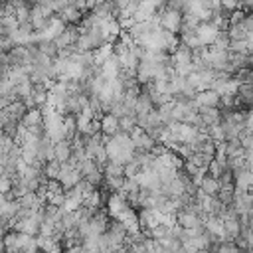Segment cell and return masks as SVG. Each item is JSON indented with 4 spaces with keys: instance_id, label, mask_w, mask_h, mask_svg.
Returning <instances> with one entry per match:
<instances>
[{
    "instance_id": "cell-1",
    "label": "cell",
    "mask_w": 253,
    "mask_h": 253,
    "mask_svg": "<svg viewBox=\"0 0 253 253\" xmlns=\"http://www.w3.org/2000/svg\"><path fill=\"white\" fill-rule=\"evenodd\" d=\"M103 140H105V150H107L109 160H113V162H117L121 166H125L132 158V154L136 150L134 144H132V138H130V134L126 130H119L113 136H105L103 134Z\"/></svg>"
},
{
    "instance_id": "cell-2",
    "label": "cell",
    "mask_w": 253,
    "mask_h": 253,
    "mask_svg": "<svg viewBox=\"0 0 253 253\" xmlns=\"http://www.w3.org/2000/svg\"><path fill=\"white\" fill-rule=\"evenodd\" d=\"M156 16H158V22H160V26L164 30H168L172 34H180L182 22H184V14L180 10H172V8H166L164 6V8H160L156 12Z\"/></svg>"
},
{
    "instance_id": "cell-3",
    "label": "cell",
    "mask_w": 253,
    "mask_h": 253,
    "mask_svg": "<svg viewBox=\"0 0 253 253\" xmlns=\"http://www.w3.org/2000/svg\"><path fill=\"white\" fill-rule=\"evenodd\" d=\"M83 176H81V170H79V166L77 164H73L71 160H67V162H61V168H59V176H57V182L63 186V190H69V188H73L79 180H81Z\"/></svg>"
},
{
    "instance_id": "cell-4",
    "label": "cell",
    "mask_w": 253,
    "mask_h": 253,
    "mask_svg": "<svg viewBox=\"0 0 253 253\" xmlns=\"http://www.w3.org/2000/svg\"><path fill=\"white\" fill-rule=\"evenodd\" d=\"M53 14H55V12H53L49 6L42 4V2H34L32 8H30V22H32L34 30H42Z\"/></svg>"
},
{
    "instance_id": "cell-5",
    "label": "cell",
    "mask_w": 253,
    "mask_h": 253,
    "mask_svg": "<svg viewBox=\"0 0 253 253\" xmlns=\"http://www.w3.org/2000/svg\"><path fill=\"white\" fill-rule=\"evenodd\" d=\"M126 208H130V206H128V200H126V196H125L123 192L113 190V192L107 196V211H109L111 217H117V215L123 213Z\"/></svg>"
},
{
    "instance_id": "cell-6",
    "label": "cell",
    "mask_w": 253,
    "mask_h": 253,
    "mask_svg": "<svg viewBox=\"0 0 253 253\" xmlns=\"http://www.w3.org/2000/svg\"><path fill=\"white\" fill-rule=\"evenodd\" d=\"M217 34H219V28L211 20L198 22V26H196V36H198V40H200L202 45H211L213 40L217 38Z\"/></svg>"
},
{
    "instance_id": "cell-7",
    "label": "cell",
    "mask_w": 253,
    "mask_h": 253,
    "mask_svg": "<svg viewBox=\"0 0 253 253\" xmlns=\"http://www.w3.org/2000/svg\"><path fill=\"white\" fill-rule=\"evenodd\" d=\"M26 111H28V107L20 101V99H16V101H10L4 109H0V115H2V123H6V121H12V123H20L22 121V117L26 115Z\"/></svg>"
},
{
    "instance_id": "cell-8",
    "label": "cell",
    "mask_w": 253,
    "mask_h": 253,
    "mask_svg": "<svg viewBox=\"0 0 253 253\" xmlns=\"http://www.w3.org/2000/svg\"><path fill=\"white\" fill-rule=\"evenodd\" d=\"M128 134H130L132 144H134L136 150H152V148L156 146V142H158V140H154V138H152L142 126H138V125H136Z\"/></svg>"
},
{
    "instance_id": "cell-9",
    "label": "cell",
    "mask_w": 253,
    "mask_h": 253,
    "mask_svg": "<svg viewBox=\"0 0 253 253\" xmlns=\"http://www.w3.org/2000/svg\"><path fill=\"white\" fill-rule=\"evenodd\" d=\"M174 219H176V223L182 225V227H200V225H204V219H202L200 213H196V211H192V210H184V208H180V210L176 211Z\"/></svg>"
},
{
    "instance_id": "cell-10",
    "label": "cell",
    "mask_w": 253,
    "mask_h": 253,
    "mask_svg": "<svg viewBox=\"0 0 253 253\" xmlns=\"http://www.w3.org/2000/svg\"><path fill=\"white\" fill-rule=\"evenodd\" d=\"M77 38H79V28H77L75 24H67V26L63 28V32H61L53 42H55L57 49H63V47L73 45V43L77 42Z\"/></svg>"
},
{
    "instance_id": "cell-11",
    "label": "cell",
    "mask_w": 253,
    "mask_h": 253,
    "mask_svg": "<svg viewBox=\"0 0 253 253\" xmlns=\"http://www.w3.org/2000/svg\"><path fill=\"white\" fill-rule=\"evenodd\" d=\"M101 73L107 77V79H117L121 75V61H119V55L117 53H111L101 65H99Z\"/></svg>"
},
{
    "instance_id": "cell-12",
    "label": "cell",
    "mask_w": 253,
    "mask_h": 253,
    "mask_svg": "<svg viewBox=\"0 0 253 253\" xmlns=\"http://www.w3.org/2000/svg\"><path fill=\"white\" fill-rule=\"evenodd\" d=\"M198 107H219V95L213 89H202L194 97Z\"/></svg>"
},
{
    "instance_id": "cell-13",
    "label": "cell",
    "mask_w": 253,
    "mask_h": 253,
    "mask_svg": "<svg viewBox=\"0 0 253 253\" xmlns=\"http://www.w3.org/2000/svg\"><path fill=\"white\" fill-rule=\"evenodd\" d=\"M99 123H101V132H103L105 136H113L115 132L121 130L119 117H115L113 113H103L101 119H99Z\"/></svg>"
},
{
    "instance_id": "cell-14",
    "label": "cell",
    "mask_w": 253,
    "mask_h": 253,
    "mask_svg": "<svg viewBox=\"0 0 253 253\" xmlns=\"http://www.w3.org/2000/svg\"><path fill=\"white\" fill-rule=\"evenodd\" d=\"M71 152H73V142L69 138H61L53 142V158H57L59 162H67L71 158Z\"/></svg>"
},
{
    "instance_id": "cell-15",
    "label": "cell",
    "mask_w": 253,
    "mask_h": 253,
    "mask_svg": "<svg viewBox=\"0 0 253 253\" xmlns=\"http://www.w3.org/2000/svg\"><path fill=\"white\" fill-rule=\"evenodd\" d=\"M83 194L73 186V188H69V190H65V200H63V208L65 210H69V211H75V210H79L81 206H83Z\"/></svg>"
},
{
    "instance_id": "cell-16",
    "label": "cell",
    "mask_w": 253,
    "mask_h": 253,
    "mask_svg": "<svg viewBox=\"0 0 253 253\" xmlns=\"http://www.w3.org/2000/svg\"><path fill=\"white\" fill-rule=\"evenodd\" d=\"M83 10H79V8H75V6H71V4H67V6H63L59 12H57V16L63 20V24H79L81 22V18H83Z\"/></svg>"
},
{
    "instance_id": "cell-17",
    "label": "cell",
    "mask_w": 253,
    "mask_h": 253,
    "mask_svg": "<svg viewBox=\"0 0 253 253\" xmlns=\"http://www.w3.org/2000/svg\"><path fill=\"white\" fill-rule=\"evenodd\" d=\"M198 111H200V119H202L204 128L221 121V109L219 107H200Z\"/></svg>"
},
{
    "instance_id": "cell-18",
    "label": "cell",
    "mask_w": 253,
    "mask_h": 253,
    "mask_svg": "<svg viewBox=\"0 0 253 253\" xmlns=\"http://www.w3.org/2000/svg\"><path fill=\"white\" fill-rule=\"evenodd\" d=\"M170 57H172V65L174 67L176 65H190L192 63V49L180 42V45L174 49V53Z\"/></svg>"
},
{
    "instance_id": "cell-19",
    "label": "cell",
    "mask_w": 253,
    "mask_h": 253,
    "mask_svg": "<svg viewBox=\"0 0 253 253\" xmlns=\"http://www.w3.org/2000/svg\"><path fill=\"white\" fill-rule=\"evenodd\" d=\"M198 188H200L202 192H206L208 196H217V192H219V182H217V178H213L211 174L206 172Z\"/></svg>"
},
{
    "instance_id": "cell-20",
    "label": "cell",
    "mask_w": 253,
    "mask_h": 253,
    "mask_svg": "<svg viewBox=\"0 0 253 253\" xmlns=\"http://www.w3.org/2000/svg\"><path fill=\"white\" fill-rule=\"evenodd\" d=\"M103 200H105V198H103L101 190L93 188L89 194H85V198H83V206H87V208H91V210H97V208H101Z\"/></svg>"
},
{
    "instance_id": "cell-21",
    "label": "cell",
    "mask_w": 253,
    "mask_h": 253,
    "mask_svg": "<svg viewBox=\"0 0 253 253\" xmlns=\"http://www.w3.org/2000/svg\"><path fill=\"white\" fill-rule=\"evenodd\" d=\"M59 168H61V162H59L57 158L47 160V162L43 164V174H45V178H47V180H57Z\"/></svg>"
},
{
    "instance_id": "cell-22",
    "label": "cell",
    "mask_w": 253,
    "mask_h": 253,
    "mask_svg": "<svg viewBox=\"0 0 253 253\" xmlns=\"http://www.w3.org/2000/svg\"><path fill=\"white\" fill-rule=\"evenodd\" d=\"M211 154H206V152H192L186 160H190L192 164H196V166H200V168H206L208 170V164L211 162Z\"/></svg>"
},
{
    "instance_id": "cell-23",
    "label": "cell",
    "mask_w": 253,
    "mask_h": 253,
    "mask_svg": "<svg viewBox=\"0 0 253 253\" xmlns=\"http://www.w3.org/2000/svg\"><path fill=\"white\" fill-rule=\"evenodd\" d=\"M119 125H121V130L130 132L136 126V113H126V115L119 117Z\"/></svg>"
},
{
    "instance_id": "cell-24",
    "label": "cell",
    "mask_w": 253,
    "mask_h": 253,
    "mask_svg": "<svg viewBox=\"0 0 253 253\" xmlns=\"http://www.w3.org/2000/svg\"><path fill=\"white\" fill-rule=\"evenodd\" d=\"M229 42H231V38H229L227 30H219V34H217V38L213 40L211 47H217V49H229Z\"/></svg>"
},
{
    "instance_id": "cell-25",
    "label": "cell",
    "mask_w": 253,
    "mask_h": 253,
    "mask_svg": "<svg viewBox=\"0 0 253 253\" xmlns=\"http://www.w3.org/2000/svg\"><path fill=\"white\" fill-rule=\"evenodd\" d=\"M227 34H229L231 40H245V38H247V32H245V28L241 26V22H239V24H229V26H227Z\"/></svg>"
},
{
    "instance_id": "cell-26",
    "label": "cell",
    "mask_w": 253,
    "mask_h": 253,
    "mask_svg": "<svg viewBox=\"0 0 253 253\" xmlns=\"http://www.w3.org/2000/svg\"><path fill=\"white\" fill-rule=\"evenodd\" d=\"M227 168V164H223V162H219V160H215V158H211V162L208 164V174H211L213 178H219L221 176V172Z\"/></svg>"
},
{
    "instance_id": "cell-27",
    "label": "cell",
    "mask_w": 253,
    "mask_h": 253,
    "mask_svg": "<svg viewBox=\"0 0 253 253\" xmlns=\"http://www.w3.org/2000/svg\"><path fill=\"white\" fill-rule=\"evenodd\" d=\"M36 2H42V4H45V6H49L55 14L63 8V6H67L69 4V0H36Z\"/></svg>"
},
{
    "instance_id": "cell-28",
    "label": "cell",
    "mask_w": 253,
    "mask_h": 253,
    "mask_svg": "<svg viewBox=\"0 0 253 253\" xmlns=\"http://www.w3.org/2000/svg\"><path fill=\"white\" fill-rule=\"evenodd\" d=\"M190 0H166V8H172V10H180L184 12L186 6H188Z\"/></svg>"
},
{
    "instance_id": "cell-29",
    "label": "cell",
    "mask_w": 253,
    "mask_h": 253,
    "mask_svg": "<svg viewBox=\"0 0 253 253\" xmlns=\"http://www.w3.org/2000/svg\"><path fill=\"white\" fill-rule=\"evenodd\" d=\"M245 14H247V10H243V8H237V10L229 12V24H239Z\"/></svg>"
},
{
    "instance_id": "cell-30",
    "label": "cell",
    "mask_w": 253,
    "mask_h": 253,
    "mask_svg": "<svg viewBox=\"0 0 253 253\" xmlns=\"http://www.w3.org/2000/svg\"><path fill=\"white\" fill-rule=\"evenodd\" d=\"M219 6L223 10H227V12H233V10L241 8V2L239 0H219Z\"/></svg>"
},
{
    "instance_id": "cell-31",
    "label": "cell",
    "mask_w": 253,
    "mask_h": 253,
    "mask_svg": "<svg viewBox=\"0 0 253 253\" xmlns=\"http://www.w3.org/2000/svg\"><path fill=\"white\" fill-rule=\"evenodd\" d=\"M241 26L245 28V32H247V34H251V32H253V14H251V12H247V14L243 16Z\"/></svg>"
},
{
    "instance_id": "cell-32",
    "label": "cell",
    "mask_w": 253,
    "mask_h": 253,
    "mask_svg": "<svg viewBox=\"0 0 253 253\" xmlns=\"http://www.w3.org/2000/svg\"><path fill=\"white\" fill-rule=\"evenodd\" d=\"M10 188H12V180L6 178V176H0V192H2V194H8Z\"/></svg>"
},
{
    "instance_id": "cell-33",
    "label": "cell",
    "mask_w": 253,
    "mask_h": 253,
    "mask_svg": "<svg viewBox=\"0 0 253 253\" xmlns=\"http://www.w3.org/2000/svg\"><path fill=\"white\" fill-rule=\"evenodd\" d=\"M69 4L75 6V8H79V10H83V12L89 10V8H87V0H69Z\"/></svg>"
},
{
    "instance_id": "cell-34",
    "label": "cell",
    "mask_w": 253,
    "mask_h": 253,
    "mask_svg": "<svg viewBox=\"0 0 253 253\" xmlns=\"http://www.w3.org/2000/svg\"><path fill=\"white\" fill-rule=\"evenodd\" d=\"M146 2H148L156 12H158L160 8H164V6H166V0H146Z\"/></svg>"
},
{
    "instance_id": "cell-35",
    "label": "cell",
    "mask_w": 253,
    "mask_h": 253,
    "mask_svg": "<svg viewBox=\"0 0 253 253\" xmlns=\"http://www.w3.org/2000/svg\"><path fill=\"white\" fill-rule=\"evenodd\" d=\"M130 2H132V0H113V4L117 6V10H123V8H126Z\"/></svg>"
},
{
    "instance_id": "cell-36",
    "label": "cell",
    "mask_w": 253,
    "mask_h": 253,
    "mask_svg": "<svg viewBox=\"0 0 253 253\" xmlns=\"http://www.w3.org/2000/svg\"><path fill=\"white\" fill-rule=\"evenodd\" d=\"M245 42H247V49H249V51H253V32H251V34H247Z\"/></svg>"
},
{
    "instance_id": "cell-37",
    "label": "cell",
    "mask_w": 253,
    "mask_h": 253,
    "mask_svg": "<svg viewBox=\"0 0 253 253\" xmlns=\"http://www.w3.org/2000/svg\"><path fill=\"white\" fill-rule=\"evenodd\" d=\"M251 14H253V10H251Z\"/></svg>"
}]
</instances>
